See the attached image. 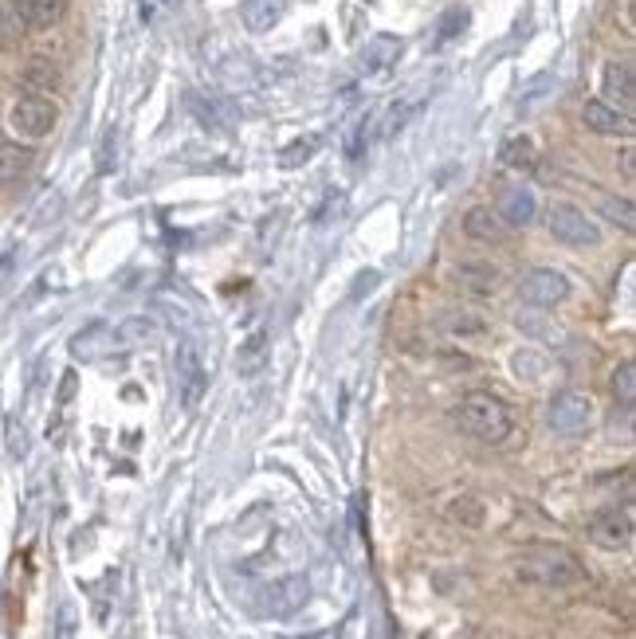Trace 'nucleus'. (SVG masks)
I'll return each mask as SVG.
<instances>
[{
  "label": "nucleus",
  "mask_w": 636,
  "mask_h": 639,
  "mask_svg": "<svg viewBox=\"0 0 636 639\" xmlns=\"http://www.w3.org/2000/svg\"><path fill=\"white\" fill-rule=\"evenodd\" d=\"M515 577L539 589H574L586 581V565L566 545H530L515 557Z\"/></svg>",
  "instance_id": "obj_1"
},
{
  "label": "nucleus",
  "mask_w": 636,
  "mask_h": 639,
  "mask_svg": "<svg viewBox=\"0 0 636 639\" xmlns=\"http://www.w3.org/2000/svg\"><path fill=\"white\" fill-rule=\"evenodd\" d=\"M452 421L463 436L480 439V443H503L515 428L511 409H507L495 392H483V389L463 392L460 404L452 409Z\"/></svg>",
  "instance_id": "obj_2"
},
{
  "label": "nucleus",
  "mask_w": 636,
  "mask_h": 639,
  "mask_svg": "<svg viewBox=\"0 0 636 639\" xmlns=\"http://www.w3.org/2000/svg\"><path fill=\"white\" fill-rule=\"evenodd\" d=\"M546 421L554 436H566V439H578L589 431V421H593V404H589L586 392L578 389H562L554 392V401L546 409Z\"/></svg>",
  "instance_id": "obj_3"
},
{
  "label": "nucleus",
  "mask_w": 636,
  "mask_h": 639,
  "mask_svg": "<svg viewBox=\"0 0 636 639\" xmlns=\"http://www.w3.org/2000/svg\"><path fill=\"white\" fill-rule=\"evenodd\" d=\"M546 228H550V236L569 244V248H593V244H601L598 224H593L581 209H574V204H554L546 216Z\"/></svg>",
  "instance_id": "obj_4"
},
{
  "label": "nucleus",
  "mask_w": 636,
  "mask_h": 639,
  "mask_svg": "<svg viewBox=\"0 0 636 639\" xmlns=\"http://www.w3.org/2000/svg\"><path fill=\"white\" fill-rule=\"evenodd\" d=\"M174 372H177V392H181V404L189 412L201 404L204 389H209V372H204V362H201V350H197L189 338H185L181 345H177L174 354Z\"/></svg>",
  "instance_id": "obj_5"
},
{
  "label": "nucleus",
  "mask_w": 636,
  "mask_h": 639,
  "mask_svg": "<svg viewBox=\"0 0 636 639\" xmlns=\"http://www.w3.org/2000/svg\"><path fill=\"white\" fill-rule=\"evenodd\" d=\"M519 298L534 310H550L569 298V279L554 268H534L519 279Z\"/></svg>",
  "instance_id": "obj_6"
},
{
  "label": "nucleus",
  "mask_w": 636,
  "mask_h": 639,
  "mask_svg": "<svg viewBox=\"0 0 636 639\" xmlns=\"http://www.w3.org/2000/svg\"><path fill=\"white\" fill-rule=\"evenodd\" d=\"M56 103L48 95H24L16 106H12V126H16V134L24 138H44L56 130Z\"/></svg>",
  "instance_id": "obj_7"
},
{
  "label": "nucleus",
  "mask_w": 636,
  "mask_h": 639,
  "mask_svg": "<svg viewBox=\"0 0 636 639\" xmlns=\"http://www.w3.org/2000/svg\"><path fill=\"white\" fill-rule=\"evenodd\" d=\"M589 542L601 545V549H625L633 542V514H628L625 506H605L598 514L589 518Z\"/></svg>",
  "instance_id": "obj_8"
},
{
  "label": "nucleus",
  "mask_w": 636,
  "mask_h": 639,
  "mask_svg": "<svg viewBox=\"0 0 636 639\" xmlns=\"http://www.w3.org/2000/svg\"><path fill=\"white\" fill-rule=\"evenodd\" d=\"M495 212L507 228H527L539 220V197L527 185H503L499 197H495Z\"/></svg>",
  "instance_id": "obj_9"
},
{
  "label": "nucleus",
  "mask_w": 636,
  "mask_h": 639,
  "mask_svg": "<svg viewBox=\"0 0 636 639\" xmlns=\"http://www.w3.org/2000/svg\"><path fill=\"white\" fill-rule=\"evenodd\" d=\"M307 596H310L307 577H283V581H275L268 592H263V612L275 616V620H283V616H291V612H299L303 604H307Z\"/></svg>",
  "instance_id": "obj_10"
},
{
  "label": "nucleus",
  "mask_w": 636,
  "mask_h": 639,
  "mask_svg": "<svg viewBox=\"0 0 636 639\" xmlns=\"http://www.w3.org/2000/svg\"><path fill=\"white\" fill-rule=\"evenodd\" d=\"M9 9L16 12L24 32H44L68 16V0H9Z\"/></svg>",
  "instance_id": "obj_11"
},
{
  "label": "nucleus",
  "mask_w": 636,
  "mask_h": 639,
  "mask_svg": "<svg viewBox=\"0 0 636 639\" xmlns=\"http://www.w3.org/2000/svg\"><path fill=\"white\" fill-rule=\"evenodd\" d=\"M601 91H605L601 103L617 106V110H633V103H636L633 68H628V63H605V71H601Z\"/></svg>",
  "instance_id": "obj_12"
},
{
  "label": "nucleus",
  "mask_w": 636,
  "mask_h": 639,
  "mask_svg": "<svg viewBox=\"0 0 636 639\" xmlns=\"http://www.w3.org/2000/svg\"><path fill=\"white\" fill-rule=\"evenodd\" d=\"M456 286L472 298L495 295L503 286V271L495 268V263H480V259H475V263H460V268H456Z\"/></svg>",
  "instance_id": "obj_13"
},
{
  "label": "nucleus",
  "mask_w": 636,
  "mask_h": 639,
  "mask_svg": "<svg viewBox=\"0 0 636 639\" xmlns=\"http://www.w3.org/2000/svg\"><path fill=\"white\" fill-rule=\"evenodd\" d=\"M32 165H36L32 145L0 142V189H16V185L32 173Z\"/></svg>",
  "instance_id": "obj_14"
},
{
  "label": "nucleus",
  "mask_w": 636,
  "mask_h": 639,
  "mask_svg": "<svg viewBox=\"0 0 636 639\" xmlns=\"http://www.w3.org/2000/svg\"><path fill=\"white\" fill-rule=\"evenodd\" d=\"M268 365H271L268 330H251V334L240 342V350H236V372H240V377H260Z\"/></svg>",
  "instance_id": "obj_15"
},
{
  "label": "nucleus",
  "mask_w": 636,
  "mask_h": 639,
  "mask_svg": "<svg viewBox=\"0 0 636 639\" xmlns=\"http://www.w3.org/2000/svg\"><path fill=\"white\" fill-rule=\"evenodd\" d=\"M581 122H586L593 134H628V130H633V122H628L625 110L601 103V98H593V103L581 106Z\"/></svg>",
  "instance_id": "obj_16"
},
{
  "label": "nucleus",
  "mask_w": 636,
  "mask_h": 639,
  "mask_svg": "<svg viewBox=\"0 0 636 639\" xmlns=\"http://www.w3.org/2000/svg\"><path fill=\"white\" fill-rule=\"evenodd\" d=\"M463 232L480 244H507V236H511V228L503 224L495 209H472L463 216Z\"/></svg>",
  "instance_id": "obj_17"
},
{
  "label": "nucleus",
  "mask_w": 636,
  "mask_h": 639,
  "mask_svg": "<svg viewBox=\"0 0 636 639\" xmlns=\"http://www.w3.org/2000/svg\"><path fill=\"white\" fill-rule=\"evenodd\" d=\"M287 12V0H244L240 20L248 32H271Z\"/></svg>",
  "instance_id": "obj_18"
},
{
  "label": "nucleus",
  "mask_w": 636,
  "mask_h": 639,
  "mask_svg": "<svg viewBox=\"0 0 636 639\" xmlns=\"http://www.w3.org/2000/svg\"><path fill=\"white\" fill-rule=\"evenodd\" d=\"M20 86H24V95H51L59 86V68L51 59H28L20 71Z\"/></svg>",
  "instance_id": "obj_19"
},
{
  "label": "nucleus",
  "mask_w": 636,
  "mask_h": 639,
  "mask_svg": "<svg viewBox=\"0 0 636 639\" xmlns=\"http://www.w3.org/2000/svg\"><path fill=\"white\" fill-rule=\"evenodd\" d=\"M397 56H401V39L397 36H374L366 44V51H362V71H366V75H377V71L393 68Z\"/></svg>",
  "instance_id": "obj_20"
},
{
  "label": "nucleus",
  "mask_w": 636,
  "mask_h": 639,
  "mask_svg": "<svg viewBox=\"0 0 636 639\" xmlns=\"http://www.w3.org/2000/svg\"><path fill=\"white\" fill-rule=\"evenodd\" d=\"M499 162L507 165V169L534 173L539 169V145L530 142V138H507L499 150Z\"/></svg>",
  "instance_id": "obj_21"
},
{
  "label": "nucleus",
  "mask_w": 636,
  "mask_h": 639,
  "mask_svg": "<svg viewBox=\"0 0 636 639\" xmlns=\"http://www.w3.org/2000/svg\"><path fill=\"white\" fill-rule=\"evenodd\" d=\"M613 397H617L621 404L636 401V365L633 362H621L617 372H613Z\"/></svg>",
  "instance_id": "obj_22"
},
{
  "label": "nucleus",
  "mask_w": 636,
  "mask_h": 639,
  "mask_svg": "<svg viewBox=\"0 0 636 639\" xmlns=\"http://www.w3.org/2000/svg\"><path fill=\"white\" fill-rule=\"evenodd\" d=\"M315 153H318V134H307V138H299V142H291L287 150L280 153V165H287V169H295V165L310 162Z\"/></svg>",
  "instance_id": "obj_23"
},
{
  "label": "nucleus",
  "mask_w": 636,
  "mask_h": 639,
  "mask_svg": "<svg viewBox=\"0 0 636 639\" xmlns=\"http://www.w3.org/2000/svg\"><path fill=\"white\" fill-rule=\"evenodd\" d=\"M468 20H472V12H468V9H452V12H444L440 28H436V44H448V39L460 36V32L468 28Z\"/></svg>",
  "instance_id": "obj_24"
},
{
  "label": "nucleus",
  "mask_w": 636,
  "mask_h": 639,
  "mask_svg": "<svg viewBox=\"0 0 636 639\" xmlns=\"http://www.w3.org/2000/svg\"><path fill=\"white\" fill-rule=\"evenodd\" d=\"M20 36H24V24H20L16 12H12L9 4H0V51L12 48Z\"/></svg>",
  "instance_id": "obj_25"
},
{
  "label": "nucleus",
  "mask_w": 636,
  "mask_h": 639,
  "mask_svg": "<svg viewBox=\"0 0 636 639\" xmlns=\"http://www.w3.org/2000/svg\"><path fill=\"white\" fill-rule=\"evenodd\" d=\"M448 514L456 518V522H463V525H480L483 522V502H475V498H456L452 506H448Z\"/></svg>",
  "instance_id": "obj_26"
},
{
  "label": "nucleus",
  "mask_w": 636,
  "mask_h": 639,
  "mask_svg": "<svg viewBox=\"0 0 636 639\" xmlns=\"http://www.w3.org/2000/svg\"><path fill=\"white\" fill-rule=\"evenodd\" d=\"M605 216L613 220V224H621L625 232H633V228H636L633 204H628V201H605Z\"/></svg>",
  "instance_id": "obj_27"
},
{
  "label": "nucleus",
  "mask_w": 636,
  "mask_h": 639,
  "mask_svg": "<svg viewBox=\"0 0 636 639\" xmlns=\"http://www.w3.org/2000/svg\"><path fill=\"white\" fill-rule=\"evenodd\" d=\"M444 326H448L452 334H483V318H475V315H448Z\"/></svg>",
  "instance_id": "obj_28"
},
{
  "label": "nucleus",
  "mask_w": 636,
  "mask_h": 639,
  "mask_svg": "<svg viewBox=\"0 0 636 639\" xmlns=\"http://www.w3.org/2000/svg\"><path fill=\"white\" fill-rule=\"evenodd\" d=\"M51 639H75V608H71V604H59L56 636H51Z\"/></svg>",
  "instance_id": "obj_29"
},
{
  "label": "nucleus",
  "mask_w": 636,
  "mask_h": 639,
  "mask_svg": "<svg viewBox=\"0 0 636 639\" xmlns=\"http://www.w3.org/2000/svg\"><path fill=\"white\" fill-rule=\"evenodd\" d=\"M381 283V275H377V271H362V275L354 279V286H350V303H357V298L362 295H369V291H374V286Z\"/></svg>",
  "instance_id": "obj_30"
},
{
  "label": "nucleus",
  "mask_w": 636,
  "mask_h": 639,
  "mask_svg": "<svg viewBox=\"0 0 636 639\" xmlns=\"http://www.w3.org/2000/svg\"><path fill=\"white\" fill-rule=\"evenodd\" d=\"M9 451L12 455H24V451H28V439H24V428H20V421L16 416H9Z\"/></svg>",
  "instance_id": "obj_31"
}]
</instances>
